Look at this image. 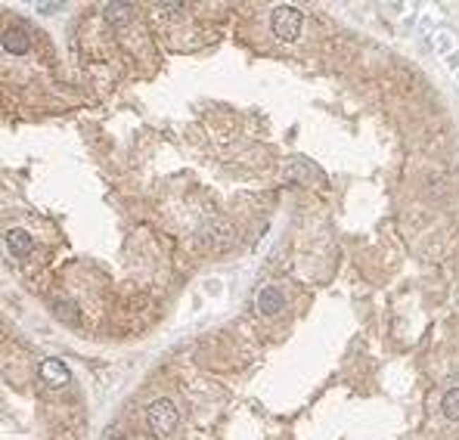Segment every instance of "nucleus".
Returning <instances> with one entry per match:
<instances>
[{"mask_svg": "<svg viewBox=\"0 0 459 440\" xmlns=\"http://www.w3.org/2000/svg\"><path fill=\"white\" fill-rule=\"evenodd\" d=\"M258 310L264 313V317H276V313H283V307H286V295L279 292V288H274V286H267V288H261L258 292Z\"/></svg>", "mask_w": 459, "mask_h": 440, "instance_id": "5", "label": "nucleus"}, {"mask_svg": "<svg viewBox=\"0 0 459 440\" xmlns=\"http://www.w3.org/2000/svg\"><path fill=\"white\" fill-rule=\"evenodd\" d=\"M37 375H41V381L50 384V388H62V384L72 381V372H68V366L62 363V360H56V357L44 360L41 369H37Z\"/></svg>", "mask_w": 459, "mask_h": 440, "instance_id": "4", "label": "nucleus"}, {"mask_svg": "<svg viewBox=\"0 0 459 440\" xmlns=\"http://www.w3.org/2000/svg\"><path fill=\"white\" fill-rule=\"evenodd\" d=\"M6 245H10L13 257H28L31 251H35V236L28 230H22V226H13V230L6 233Z\"/></svg>", "mask_w": 459, "mask_h": 440, "instance_id": "6", "label": "nucleus"}, {"mask_svg": "<svg viewBox=\"0 0 459 440\" xmlns=\"http://www.w3.org/2000/svg\"><path fill=\"white\" fill-rule=\"evenodd\" d=\"M109 440H128V437H124V434H121V431H115V434H112V437H109Z\"/></svg>", "mask_w": 459, "mask_h": 440, "instance_id": "11", "label": "nucleus"}, {"mask_svg": "<svg viewBox=\"0 0 459 440\" xmlns=\"http://www.w3.org/2000/svg\"><path fill=\"white\" fill-rule=\"evenodd\" d=\"M441 410H444L447 422H459V388H450L444 400H441Z\"/></svg>", "mask_w": 459, "mask_h": 440, "instance_id": "8", "label": "nucleus"}, {"mask_svg": "<svg viewBox=\"0 0 459 440\" xmlns=\"http://www.w3.org/2000/svg\"><path fill=\"white\" fill-rule=\"evenodd\" d=\"M59 6H62V4H37V10H41V13H56Z\"/></svg>", "mask_w": 459, "mask_h": 440, "instance_id": "10", "label": "nucleus"}, {"mask_svg": "<svg viewBox=\"0 0 459 440\" xmlns=\"http://www.w3.org/2000/svg\"><path fill=\"white\" fill-rule=\"evenodd\" d=\"M286 177H292V180H301V183H310V177L317 180V183H323V171L317 168V164H310L307 159H295L289 168H286Z\"/></svg>", "mask_w": 459, "mask_h": 440, "instance_id": "7", "label": "nucleus"}, {"mask_svg": "<svg viewBox=\"0 0 459 440\" xmlns=\"http://www.w3.org/2000/svg\"><path fill=\"white\" fill-rule=\"evenodd\" d=\"M301 25H305V16H301V10H295V6H276L274 16H270V28L286 44L298 41Z\"/></svg>", "mask_w": 459, "mask_h": 440, "instance_id": "2", "label": "nucleus"}, {"mask_svg": "<svg viewBox=\"0 0 459 440\" xmlns=\"http://www.w3.org/2000/svg\"><path fill=\"white\" fill-rule=\"evenodd\" d=\"M177 422H180V412H177L174 400L168 397H159L149 403V410H146V425L159 440H171L177 431Z\"/></svg>", "mask_w": 459, "mask_h": 440, "instance_id": "1", "label": "nucleus"}, {"mask_svg": "<svg viewBox=\"0 0 459 440\" xmlns=\"http://www.w3.org/2000/svg\"><path fill=\"white\" fill-rule=\"evenodd\" d=\"M130 10H134L130 4H109V6H106V19L115 22V25H121V22L130 19Z\"/></svg>", "mask_w": 459, "mask_h": 440, "instance_id": "9", "label": "nucleus"}, {"mask_svg": "<svg viewBox=\"0 0 459 440\" xmlns=\"http://www.w3.org/2000/svg\"><path fill=\"white\" fill-rule=\"evenodd\" d=\"M0 47H4L10 56H25L28 47H31V37H28V28L25 25H10L0 35Z\"/></svg>", "mask_w": 459, "mask_h": 440, "instance_id": "3", "label": "nucleus"}]
</instances>
